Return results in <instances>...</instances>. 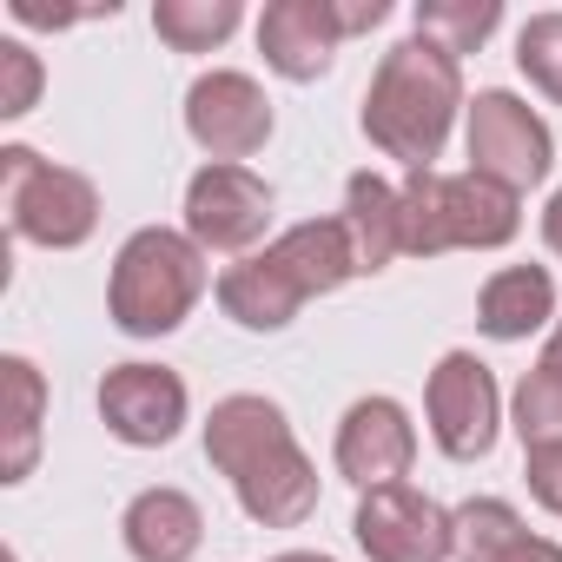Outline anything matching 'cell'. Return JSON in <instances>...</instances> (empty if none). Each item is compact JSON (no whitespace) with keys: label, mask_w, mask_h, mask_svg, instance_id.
<instances>
[{"label":"cell","mask_w":562,"mask_h":562,"mask_svg":"<svg viewBox=\"0 0 562 562\" xmlns=\"http://www.w3.org/2000/svg\"><path fill=\"white\" fill-rule=\"evenodd\" d=\"M331 457H338V476L358 483V496L384 490V483H404L411 463H417V424L397 397H358L338 424Z\"/></svg>","instance_id":"12"},{"label":"cell","mask_w":562,"mask_h":562,"mask_svg":"<svg viewBox=\"0 0 562 562\" xmlns=\"http://www.w3.org/2000/svg\"><path fill=\"white\" fill-rule=\"evenodd\" d=\"M358 549L371 562H450L457 536H450V509L437 496H424L417 483H384L358 496Z\"/></svg>","instance_id":"8"},{"label":"cell","mask_w":562,"mask_h":562,"mask_svg":"<svg viewBox=\"0 0 562 562\" xmlns=\"http://www.w3.org/2000/svg\"><path fill=\"white\" fill-rule=\"evenodd\" d=\"M463 106H470L463 67L437 41L411 34L378 60V74L364 87V139L384 159H397L404 172H437V153H443Z\"/></svg>","instance_id":"2"},{"label":"cell","mask_w":562,"mask_h":562,"mask_svg":"<svg viewBox=\"0 0 562 562\" xmlns=\"http://www.w3.org/2000/svg\"><path fill=\"white\" fill-rule=\"evenodd\" d=\"M120 536H126V555L133 562H192L199 542H205V509L172 490V483H153L126 503L120 516Z\"/></svg>","instance_id":"14"},{"label":"cell","mask_w":562,"mask_h":562,"mask_svg":"<svg viewBox=\"0 0 562 562\" xmlns=\"http://www.w3.org/2000/svg\"><path fill=\"white\" fill-rule=\"evenodd\" d=\"M345 232H351V251H358V278L364 271H384L397 251H404V199L391 179L378 172H351L345 179Z\"/></svg>","instance_id":"19"},{"label":"cell","mask_w":562,"mask_h":562,"mask_svg":"<svg viewBox=\"0 0 562 562\" xmlns=\"http://www.w3.org/2000/svg\"><path fill=\"white\" fill-rule=\"evenodd\" d=\"M186 133L199 139V153H212L218 166H238L251 159L265 139H271V100L251 74L238 67H212L192 80L186 93Z\"/></svg>","instance_id":"10"},{"label":"cell","mask_w":562,"mask_h":562,"mask_svg":"<svg viewBox=\"0 0 562 562\" xmlns=\"http://www.w3.org/2000/svg\"><path fill=\"white\" fill-rule=\"evenodd\" d=\"M424 417H430V437L450 463L490 457L496 430H503V391H496L490 364L476 351H443L430 371V391H424Z\"/></svg>","instance_id":"7"},{"label":"cell","mask_w":562,"mask_h":562,"mask_svg":"<svg viewBox=\"0 0 562 562\" xmlns=\"http://www.w3.org/2000/svg\"><path fill=\"white\" fill-rule=\"evenodd\" d=\"M186 378L166 364H113L100 378V417L126 450H159L186 430Z\"/></svg>","instance_id":"11"},{"label":"cell","mask_w":562,"mask_h":562,"mask_svg":"<svg viewBox=\"0 0 562 562\" xmlns=\"http://www.w3.org/2000/svg\"><path fill=\"white\" fill-rule=\"evenodd\" d=\"M212 292H218V312L232 325H245V331H285L299 318V305H305V292L292 285V271L271 251H251V258L225 265Z\"/></svg>","instance_id":"15"},{"label":"cell","mask_w":562,"mask_h":562,"mask_svg":"<svg viewBox=\"0 0 562 562\" xmlns=\"http://www.w3.org/2000/svg\"><path fill=\"white\" fill-rule=\"evenodd\" d=\"M463 146H470V172L509 186L516 199H522L529 186H542V179H549V159H555V139H549L542 113H536L529 100H516L509 87H483V93L470 100Z\"/></svg>","instance_id":"6"},{"label":"cell","mask_w":562,"mask_h":562,"mask_svg":"<svg viewBox=\"0 0 562 562\" xmlns=\"http://www.w3.org/2000/svg\"><path fill=\"white\" fill-rule=\"evenodd\" d=\"M8 14L21 27H74V21H87V8H41V0H8Z\"/></svg>","instance_id":"28"},{"label":"cell","mask_w":562,"mask_h":562,"mask_svg":"<svg viewBox=\"0 0 562 562\" xmlns=\"http://www.w3.org/2000/svg\"><path fill=\"white\" fill-rule=\"evenodd\" d=\"M516 67L522 80L562 106V14H529L522 34H516Z\"/></svg>","instance_id":"24"},{"label":"cell","mask_w":562,"mask_h":562,"mask_svg":"<svg viewBox=\"0 0 562 562\" xmlns=\"http://www.w3.org/2000/svg\"><path fill=\"white\" fill-rule=\"evenodd\" d=\"M212 285L205 251L172 232V225H139L120 251H113V278H106V312L126 338H172L192 305Z\"/></svg>","instance_id":"3"},{"label":"cell","mask_w":562,"mask_h":562,"mask_svg":"<svg viewBox=\"0 0 562 562\" xmlns=\"http://www.w3.org/2000/svg\"><path fill=\"white\" fill-rule=\"evenodd\" d=\"M450 536H457V562H503L529 536V522L503 496H470L450 509Z\"/></svg>","instance_id":"21"},{"label":"cell","mask_w":562,"mask_h":562,"mask_svg":"<svg viewBox=\"0 0 562 562\" xmlns=\"http://www.w3.org/2000/svg\"><path fill=\"white\" fill-rule=\"evenodd\" d=\"M265 251L292 271V285L305 299H325V292H338V285H351V278H358V251H351L345 218H305L292 232H278Z\"/></svg>","instance_id":"17"},{"label":"cell","mask_w":562,"mask_h":562,"mask_svg":"<svg viewBox=\"0 0 562 562\" xmlns=\"http://www.w3.org/2000/svg\"><path fill=\"white\" fill-rule=\"evenodd\" d=\"M404 199V251H496L522 232V199L476 172H411L397 186Z\"/></svg>","instance_id":"4"},{"label":"cell","mask_w":562,"mask_h":562,"mask_svg":"<svg viewBox=\"0 0 562 562\" xmlns=\"http://www.w3.org/2000/svg\"><path fill=\"white\" fill-rule=\"evenodd\" d=\"M0 205H8L14 238L74 251L100 232V192L87 172L41 159L34 146H0Z\"/></svg>","instance_id":"5"},{"label":"cell","mask_w":562,"mask_h":562,"mask_svg":"<svg viewBox=\"0 0 562 562\" xmlns=\"http://www.w3.org/2000/svg\"><path fill=\"white\" fill-rule=\"evenodd\" d=\"M205 463L232 483L258 529H299L318 509V463L299 450L292 417L258 391H232L205 417Z\"/></svg>","instance_id":"1"},{"label":"cell","mask_w":562,"mask_h":562,"mask_svg":"<svg viewBox=\"0 0 562 562\" xmlns=\"http://www.w3.org/2000/svg\"><path fill=\"white\" fill-rule=\"evenodd\" d=\"M0 391H8V424H0V483H27L41 463V417H47V378L34 358H0Z\"/></svg>","instance_id":"18"},{"label":"cell","mask_w":562,"mask_h":562,"mask_svg":"<svg viewBox=\"0 0 562 562\" xmlns=\"http://www.w3.org/2000/svg\"><path fill=\"white\" fill-rule=\"evenodd\" d=\"M542 364H549V371H555V378H562V318H555V325H549V345H542Z\"/></svg>","instance_id":"31"},{"label":"cell","mask_w":562,"mask_h":562,"mask_svg":"<svg viewBox=\"0 0 562 562\" xmlns=\"http://www.w3.org/2000/svg\"><path fill=\"white\" fill-rule=\"evenodd\" d=\"M509 417H516L522 450H536V443H562V378H555L549 364L522 371V384H516V397H509Z\"/></svg>","instance_id":"23"},{"label":"cell","mask_w":562,"mask_h":562,"mask_svg":"<svg viewBox=\"0 0 562 562\" xmlns=\"http://www.w3.org/2000/svg\"><path fill=\"white\" fill-rule=\"evenodd\" d=\"M522 476H529V496H536L549 516H562V443L522 450Z\"/></svg>","instance_id":"26"},{"label":"cell","mask_w":562,"mask_h":562,"mask_svg":"<svg viewBox=\"0 0 562 562\" xmlns=\"http://www.w3.org/2000/svg\"><path fill=\"white\" fill-rule=\"evenodd\" d=\"M331 14H338V27L351 41V34H371V27L391 21V0H331Z\"/></svg>","instance_id":"27"},{"label":"cell","mask_w":562,"mask_h":562,"mask_svg":"<svg viewBox=\"0 0 562 562\" xmlns=\"http://www.w3.org/2000/svg\"><path fill=\"white\" fill-rule=\"evenodd\" d=\"M503 27V0H417V34L437 41L450 60L476 54Z\"/></svg>","instance_id":"22"},{"label":"cell","mask_w":562,"mask_h":562,"mask_svg":"<svg viewBox=\"0 0 562 562\" xmlns=\"http://www.w3.org/2000/svg\"><path fill=\"white\" fill-rule=\"evenodd\" d=\"M345 47V27L331 14V0H271L258 14V54L278 80H325Z\"/></svg>","instance_id":"13"},{"label":"cell","mask_w":562,"mask_h":562,"mask_svg":"<svg viewBox=\"0 0 562 562\" xmlns=\"http://www.w3.org/2000/svg\"><path fill=\"white\" fill-rule=\"evenodd\" d=\"M271 225V186L251 166H199L186 179V238L199 251H245Z\"/></svg>","instance_id":"9"},{"label":"cell","mask_w":562,"mask_h":562,"mask_svg":"<svg viewBox=\"0 0 562 562\" xmlns=\"http://www.w3.org/2000/svg\"><path fill=\"white\" fill-rule=\"evenodd\" d=\"M542 245H549V251L562 258V192H555V199L542 205Z\"/></svg>","instance_id":"30"},{"label":"cell","mask_w":562,"mask_h":562,"mask_svg":"<svg viewBox=\"0 0 562 562\" xmlns=\"http://www.w3.org/2000/svg\"><path fill=\"white\" fill-rule=\"evenodd\" d=\"M555 318V278L549 265H503L476 292V331L496 345H522Z\"/></svg>","instance_id":"16"},{"label":"cell","mask_w":562,"mask_h":562,"mask_svg":"<svg viewBox=\"0 0 562 562\" xmlns=\"http://www.w3.org/2000/svg\"><path fill=\"white\" fill-rule=\"evenodd\" d=\"M503 562H562V542H549V536H536V529H529Z\"/></svg>","instance_id":"29"},{"label":"cell","mask_w":562,"mask_h":562,"mask_svg":"<svg viewBox=\"0 0 562 562\" xmlns=\"http://www.w3.org/2000/svg\"><path fill=\"white\" fill-rule=\"evenodd\" d=\"M47 87V67L27 41H0V120H27Z\"/></svg>","instance_id":"25"},{"label":"cell","mask_w":562,"mask_h":562,"mask_svg":"<svg viewBox=\"0 0 562 562\" xmlns=\"http://www.w3.org/2000/svg\"><path fill=\"white\" fill-rule=\"evenodd\" d=\"M245 8L238 0H159L153 8V34L172 47V54H212L238 34Z\"/></svg>","instance_id":"20"},{"label":"cell","mask_w":562,"mask_h":562,"mask_svg":"<svg viewBox=\"0 0 562 562\" xmlns=\"http://www.w3.org/2000/svg\"><path fill=\"white\" fill-rule=\"evenodd\" d=\"M271 562H331V555H318V549H285V555H271Z\"/></svg>","instance_id":"32"}]
</instances>
